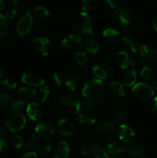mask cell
<instances>
[{"mask_svg":"<svg viewBox=\"0 0 157 158\" xmlns=\"http://www.w3.org/2000/svg\"><path fill=\"white\" fill-rule=\"evenodd\" d=\"M83 97L87 101L93 103L103 100L107 94V88L103 80L92 79L85 83L82 89Z\"/></svg>","mask_w":157,"mask_h":158,"instance_id":"1","label":"cell"},{"mask_svg":"<svg viewBox=\"0 0 157 158\" xmlns=\"http://www.w3.org/2000/svg\"><path fill=\"white\" fill-rule=\"evenodd\" d=\"M77 116L83 124L92 125L98 119L99 113L96 107L91 102L82 100L75 107Z\"/></svg>","mask_w":157,"mask_h":158,"instance_id":"2","label":"cell"},{"mask_svg":"<svg viewBox=\"0 0 157 158\" xmlns=\"http://www.w3.org/2000/svg\"><path fill=\"white\" fill-rule=\"evenodd\" d=\"M75 29L78 32L86 35H93V26L90 16L86 12L78 14L75 20Z\"/></svg>","mask_w":157,"mask_h":158,"instance_id":"3","label":"cell"},{"mask_svg":"<svg viewBox=\"0 0 157 158\" xmlns=\"http://www.w3.org/2000/svg\"><path fill=\"white\" fill-rule=\"evenodd\" d=\"M26 117L21 113H10L6 118V127L12 133L22 131L26 126Z\"/></svg>","mask_w":157,"mask_h":158,"instance_id":"4","label":"cell"},{"mask_svg":"<svg viewBox=\"0 0 157 158\" xmlns=\"http://www.w3.org/2000/svg\"><path fill=\"white\" fill-rule=\"evenodd\" d=\"M114 17L122 26H130L133 21L135 13L131 8L128 6H121L115 9L113 12Z\"/></svg>","mask_w":157,"mask_h":158,"instance_id":"5","label":"cell"},{"mask_svg":"<svg viewBox=\"0 0 157 158\" xmlns=\"http://www.w3.org/2000/svg\"><path fill=\"white\" fill-rule=\"evenodd\" d=\"M33 26V15L32 11L28 10L27 12L19 19L16 24L17 32L20 36H26L30 33Z\"/></svg>","mask_w":157,"mask_h":158,"instance_id":"6","label":"cell"},{"mask_svg":"<svg viewBox=\"0 0 157 158\" xmlns=\"http://www.w3.org/2000/svg\"><path fill=\"white\" fill-rule=\"evenodd\" d=\"M35 132L37 137L46 140L51 137L54 134L55 125L52 120H47V119L43 120L35 126Z\"/></svg>","mask_w":157,"mask_h":158,"instance_id":"7","label":"cell"},{"mask_svg":"<svg viewBox=\"0 0 157 158\" xmlns=\"http://www.w3.org/2000/svg\"><path fill=\"white\" fill-rule=\"evenodd\" d=\"M115 62L122 69H128L129 67H136L139 65V60L135 56H129L125 51L117 52L115 57Z\"/></svg>","mask_w":157,"mask_h":158,"instance_id":"8","label":"cell"},{"mask_svg":"<svg viewBox=\"0 0 157 158\" xmlns=\"http://www.w3.org/2000/svg\"><path fill=\"white\" fill-rule=\"evenodd\" d=\"M132 91L136 98L139 100H148L154 95L155 89L150 85L141 82V83H135L132 86Z\"/></svg>","mask_w":157,"mask_h":158,"instance_id":"9","label":"cell"},{"mask_svg":"<svg viewBox=\"0 0 157 158\" xmlns=\"http://www.w3.org/2000/svg\"><path fill=\"white\" fill-rule=\"evenodd\" d=\"M92 73L99 80H108L113 77L114 71L112 66L106 63H99L92 67Z\"/></svg>","mask_w":157,"mask_h":158,"instance_id":"10","label":"cell"},{"mask_svg":"<svg viewBox=\"0 0 157 158\" xmlns=\"http://www.w3.org/2000/svg\"><path fill=\"white\" fill-rule=\"evenodd\" d=\"M103 151L111 154L112 158H126V145L122 143H108L103 148Z\"/></svg>","mask_w":157,"mask_h":158,"instance_id":"11","label":"cell"},{"mask_svg":"<svg viewBox=\"0 0 157 158\" xmlns=\"http://www.w3.org/2000/svg\"><path fill=\"white\" fill-rule=\"evenodd\" d=\"M96 132L105 137H112L117 133L116 123L112 120L100 123L96 128Z\"/></svg>","mask_w":157,"mask_h":158,"instance_id":"12","label":"cell"},{"mask_svg":"<svg viewBox=\"0 0 157 158\" xmlns=\"http://www.w3.org/2000/svg\"><path fill=\"white\" fill-rule=\"evenodd\" d=\"M22 80L25 84L33 87H42L44 85V80L38 73L32 71L26 72L22 77Z\"/></svg>","mask_w":157,"mask_h":158,"instance_id":"13","label":"cell"},{"mask_svg":"<svg viewBox=\"0 0 157 158\" xmlns=\"http://www.w3.org/2000/svg\"><path fill=\"white\" fill-rule=\"evenodd\" d=\"M32 43L35 46L37 51L43 56H48L52 50L50 41L46 37H38L32 40Z\"/></svg>","mask_w":157,"mask_h":158,"instance_id":"14","label":"cell"},{"mask_svg":"<svg viewBox=\"0 0 157 158\" xmlns=\"http://www.w3.org/2000/svg\"><path fill=\"white\" fill-rule=\"evenodd\" d=\"M83 38L78 34H69L62 41V46L67 49L78 47L83 45Z\"/></svg>","mask_w":157,"mask_h":158,"instance_id":"15","label":"cell"},{"mask_svg":"<svg viewBox=\"0 0 157 158\" xmlns=\"http://www.w3.org/2000/svg\"><path fill=\"white\" fill-rule=\"evenodd\" d=\"M117 134L121 141L123 143H129L134 137L133 130L126 124H122L117 129Z\"/></svg>","mask_w":157,"mask_h":158,"instance_id":"16","label":"cell"},{"mask_svg":"<svg viewBox=\"0 0 157 158\" xmlns=\"http://www.w3.org/2000/svg\"><path fill=\"white\" fill-rule=\"evenodd\" d=\"M57 130L60 135L67 137L72 135L74 127L72 123L67 119H62V120H58V123H57Z\"/></svg>","mask_w":157,"mask_h":158,"instance_id":"17","label":"cell"},{"mask_svg":"<svg viewBox=\"0 0 157 158\" xmlns=\"http://www.w3.org/2000/svg\"><path fill=\"white\" fill-rule=\"evenodd\" d=\"M102 151H103V148L98 143L94 142H89L82 148V154L86 157H95Z\"/></svg>","mask_w":157,"mask_h":158,"instance_id":"18","label":"cell"},{"mask_svg":"<svg viewBox=\"0 0 157 158\" xmlns=\"http://www.w3.org/2000/svg\"><path fill=\"white\" fill-rule=\"evenodd\" d=\"M126 153L132 157H142L144 154V146L140 142L132 141L126 145Z\"/></svg>","mask_w":157,"mask_h":158,"instance_id":"19","label":"cell"},{"mask_svg":"<svg viewBox=\"0 0 157 158\" xmlns=\"http://www.w3.org/2000/svg\"><path fill=\"white\" fill-rule=\"evenodd\" d=\"M26 113L31 120L35 121L41 118L42 116V107L37 103H30L26 107Z\"/></svg>","mask_w":157,"mask_h":158,"instance_id":"20","label":"cell"},{"mask_svg":"<svg viewBox=\"0 0 157 158\" xmlns=\"http://www.w3.org/2000/svg\"><path fill=\"white\" fill-rule=\"evenodd\" d=\"M123 47L131 52H137L139 49V43L136 38L129 35H126L122 40Z\"/></svg>","mask_w":157,"mask_h":158,"instance_id":"21","label":"cell"},{"mask_svg":"<svg viewBox=\"0 0 157 158\" xmlns=\"http://www.w3.org/2000/svg\"><path fill=\"white\" fill-rule=\"evenodd\" d=\"M142 56L148 60H155L157 57V47L151 43H145L139 48Z\"/></svg>","mask_w":157,"mask_h":158,"instance_id":"22","label":"cell"},{"mask_svg":"<svg viewBox=\"0 0 157 158\" xmlns=\"http://www.w3.org/2000/svg\"><path fill=\"white\" fill-rule=\"evenodd\" d=\"M62 103H64L66 106H71V107H76L77 105L82 101L81 98L77 94L72 92L66 93L63 94L60 98Z\"/></svg>","mask_w":157,"mask_h":158,"instance_id":"23","label":"cell"},{"mask_svg":"<svg viewBox=\"0 0 157 158\" xmlns=\"http://www.w3.org/2000/svg\"><path fill=\"white\" fill-rule=\"evenodd\" d=\"M69 154V144L66 141H61L55 145L53 150L54 158H68Z\"/></svg>","mask_w":157,"mask_h":158,"instance_id":"24","label":"cell"},{"mask_svg":"<svg viewBox=\"0 0 157 158\" xmlns=\"http://www.w3.org/2000/svg\"><path fill=\"white\" fill-rule=\"evenodd\" d=\"M83 77L82 75H75L69 77L65 81V86L71 92L75 91L83 82Z\"/></svg>","mask_w":157,"mask_h":158,"instance_id":"25","label":"cell"},{"mask_svg":"<svg viewBox=\"0 0 157 158\" xmlns=\"http://www.w3.org/2000/svg\"><path fill=\"white\" fill-rule=\"evenodd\" d=\"M82 46L85 48L86 51H88V52L92 54L96 53L99 51V46L97 40L94 37L91 36V35L83 39Z\"/></svg>","mask_w":157,"mask_h":158,"instance_id":"26","label":"cell"},{"mask_svg":"<svg viewBox=\"0 0 157 158\" xmlns=\"http://www.w3.org/2000/svg\"><path fill=\"white\" fill-rule=\"evenodd\" d=\"M137 80L136 73L134 69H129L123 74L122 76V80L125 86H133L135 84V81Z\"/></svg>","mask_w":157,"mask_h":158,"instance_id":"27","label":"cell"},{"mask_svg":"<svg viewBox=\"0 0 157 158\" xmlns=\"http://www.w3.org/2000/svg\"><path fill=\"white\" fill-rule=\"evenodd\" d=\"M103 35L105 39L109 42H116L121 37V32L113 28H107L103 32Z\"/></svg>","mask_w":157,"mask_h":158,"instance_id":"28","label":"cell"},{"mask_svg":"<svg viewBox=\"0 0 157 158\" xmlns=\"http://www.w3.org/2000/svg\"><path fill=\"white\" fill-rule=\"evenodd\" d=\"M18 95L22 99V100L24 101V100H32L36 95V93H35V89L29 87V86H24L18 89Z\"/></svg>","mask_w":157,"mask_h":158,"instance_id":"29","label":"cell"},{"mask_svg":"<svg viewBox=\"0 0 157 158\" xmlns=\"http://www.w3.org/2000/svg\"><path fill=\"white\" fill-rule=\"evenodd\" d=\"M32 14L33 16L38 19H46L49 18L51 15V12H49V9L42 6L34 8L33 10L32 11Z\"/></svg>","mask_w":157,"mask_h":158,"instance_id":"30","label":"cell"},{"mask_svg":"<svg viewBox=\"0 0 157 158\" xmlns=\"http://www.w3.org/2000/svg\"><path fill=\"white\" fill-rule=\"evenodd\" d=\"M110 89L112 94L117 97H123L126 95L124 86L119 81L112 82L110 84Z\"/></svg>","mask_w":157,"mask_h":158,"instance_id":"31","label":"cell"},{"mask_svg":"<svg viewBox=\"0 0 157 158\" xmlns=\"http://www.w3.org/2000/svg\"><path fill=\"white\" fill-rule=\"evenodd\" d=\"M140 76L146 81H151V80H153L155 78L156 73H155V70L153 68L150 67V66H144L141 69Z\"/></svg>","mask_w":157,"mask_h":158,"instance_id":"32","label":"cell"},{"mask_svg":"<svg viewBox=\"0 0 157 158\" xmlns=\"http://www.w3.org/2000/svg\"><path fill=\"white\" fill-rule=\"evenodd\" d=\"M9 143L14 149H20L23 145V140L18 134H12L9 137Z\"/></svg>","mask_w":157,"mask_h":158,"instance_id":"33","label":"cell"},{"mask_svg":"<svg viewBox=\"0 0 157 158\" xmlns=\"http://www.w3.org/2000/svg\"><path fill=\"white\" fill-rule=\"evenodd\" d=\"M13 99L10 95L6 94H0V109H10Z\"/></svg>","mask_w":157,"mask_h":158,"instance_id":"34","label":"cell"},{"mask_svg":"<svg viewBox=\"0 0 157 158\" xmlns=\"http://www.w3.org/2000/svg\"><path fill=\"white\" fill-rule=\"evenodd\" d=\"M52 81L55 87L58 89H62L65 86V80L64 76L58 72H55L52 74Z\"/></svg>","mask_w":157,"mask_h":158,"instance_id":"35","label":"cell"},{"mask_svg":"<svg viewBox=\"0 0 157 158\" xmlns=\"http://www.w3.org/2000/svg\"><path fill=\"white\" fill-rule=\"evenodd\" d=\"M74 59L77 65L78 66H83L86 64L87 62V55L84 51H78V52L74 53Z\"/></svg>","mask_w":157,"mask_h":158,"instance_id":"36","label":"cell"},{"mask_svg":"<svg viewBox=\"0 0 157 158\" xmlns=\"http://www.w3.org/2000/svg\"><path fill=\"white\" fill-rule=\"evenodd\" d=\"M50 97V90L46 86H42L40 89L39 95H38V101L40 103H45L49 101Z\"/></svg>","mask_w":157,"mask_h":158,"instance_id":"37","label":"cell"},{"mask_svg":"<svg viewBox=\"0 0 157 158\" xmlns=\"http://www.w3.org/2000/svg\"><path fill=\"white\" fill-rule=\"evenodd\" d=\"M98 3V0H82L81 7L85 12L95 9Z\"/></svg>","mask_w":157,"mask_h":158,"instance_id":"38","label":"cell"},{"mask_svg":"<svg viewBox=\"0 0 157 158\" xmlns=\"http://www.w3.org/2000/svg\"><path fill=\"white\" fill-rule=\"evenodd\" d=\"M15 38V33L12 30H6L0 32V44L9 43Z\"/></svg>","mask_w":157,"mask_h":158,"instance_id":"39","label":"cell"},{"mask_svg":"<svg viewBox=\"0 0 157 158\" xmlns=\"http://www.w3.org/2000/svg\"><path fill=\"white\" fill-rule=\"evenodd\" d=\"M26 106V103L25 101L22 100H13L12 105H11L10 109L13 110V112H18L20 113Z\"/></svg>","mask_w":157,"mask_h":158,"instance_id":"40","label":"cell"},{"mask_svg":"<svg viewBox=\"0 0 157 158\" xmlns=\"http://www.w3.org/2000/svg\"><path fill=\"white\" fill-rule=\"evenodd\" d=\"M37 136L35 134H31L29 137H27V140L26 141V148L28 150H31L34 148L35 143H36Z\"/></svg>","mask_w":157,"mask_h":158,"instance_id":"41","label":"cell"},{"mask_svg":"<svg viewBox=\"0 0 157 158\" xmlns=\"http://www.w3.org/2000/svg\"><path fill=\"white\" fill-rule=\"evenodd\" d=\"M52 145L51 142H44L38 145V150L42 154H47L51 151Z\"/></svg>","mask_w":157,"mask_h":158,"instance_id":"42","label":"cell"},{"mask_svg":"<svg viewBox=\"0 0 157 158\" xmlns=\"http://www.w3.org/2000/svg\"><path fill=\"white\" fill-rule=\"evenodd\" d=\"M126 117H127V112L126 110H119L115 112L112 120L115 121V123L122 122L126 118Z\"/></svg>","mask_w":157,"mask_h":158,"instance_id":"43","label":"cell"},{"mask_svg":"<svg viewBox=\"0 0 157 158\" xmlns=\"http://www.w3.org/2000/svg\"><path fill=\"white\" fill-rule=\"evenodd\" d=\"M8 143L3 137H0V158H3L8 154Z\"/></svg>","mask_w":157,"mask_h":158,"instance_id":"44","label":"cell"},{"mask_svg":"<svg viewBox=\"0 0 157 158\" xmlns=\"http://www.w3.org/2000/svg\"><path fill=\"white\" fill-rule=\"evenodd\" d=\"M0 84L2 87L8 89H14L17 86L16 83L12 80H10V79H4V80H2Z\"/></svg>","mask_w":157,"mask_h":158,"instance_id":"45","label":"cell"},{"mask_svg":"<svg viewBox=\"0 0 157 158\" xmlns=\"http://www.w3.org/2000/svg\"><path fill=\"white\" fill-rule=\"evenodd\" d=\"M8 23H9V19L6 16V15L0 13V32L5 31V29L8 26Z\"/></svg>","mask_w":157,"mask_h":158,"instance_id":"46","label":"cell"},{"mask_svg":"<svg viewBox=\"0 0 157 158\" xmlns=\"http://www.w3.org/2000/svg\"><path fill=\"white\" fill-rule=\"evenodd\" d=\"M17 13H18L17 9H15V8H12V9H10L9 10H8L5 15H6V16L7 17V19L9 21V20L13 19L16 16Z\"/></svg>","mask_w":157,"mask_h":158,"instance_id":"47","label":"cell"},{"mask_svg":"<svg viewBox=\"0 0 157 158\" xmlns=\"http://www.w3.org/2000/svg\"><path fill=\"white\" fill-rule=\"evenodd\" d=\"M106 2L109 8L114 9V10L117 9L119 6V0H106Z\"/></svg>","mask_w":157,"mask_h":158,"instance_id":"48","label":"cell"},{"mask_svg":"<svg viewBox=\"0 0 157 158\" xmlns=\"http://www.w3.org/2000/svg\"><path fill=\"white\" fill-rule=\"evenodd\" d=\"M151 109L153 112L157 113V96L154 97L151 101Z\"/></svg>","mask_w":157,"mask_h":158,"instance_id":"49","label":"cell"},{"mask_svg":"<svg viewBox=\"0 0 157 158\" xmlns=\"http://www.w3.org/2000/svg\"><path fill=\"white\" fill-rule=\"evenodd\" d=\"M22 158H38V156L35 152L31 151V152H28L26 153V154H25L22 157Z\"/></svg>","mask_w":157,"mask_h":158,"instance_id":"50","label":"cell"},{"mask_svg":"<svg viewBox=\"0 0 157 158\" xmlns=\"http://www.w3.org/2000/svg\"><path fill=\"white\" fill-rule=\"evenodd\" d=\"M95 158H111V157H109L108 153L105 152V151H102V152L99 153L98 155L95 156Z\"/></svg>","mask_w":157,"mask_h":158,"instance_id":"51","label":"cell"},{"mask_svg":"<svg viewBox=\"0 0 157 158\" xmlns=\"http://www.w3.org/2000/svg\"><path fill=\"white\" fill-rule=\"evenodd\" d=\"M5 8H6V3L3 0H0V12L4 10Z\"/></svg>","mask_w":157,"mask_h":158,"instance_id":"52","label":"cell"},{"mask_svg":"<svg viewBox=\"0 0 157 158\" xmlns=\"http://www.w3.org/2000/svg\"><path fill=\"white\" fill-rule=\"evenodd\" d=\"M152 27L157 32V18H155L152 21Z\"/></svg>","mask_w":157,"mask_h":158,"instance_id":"53","label":"cell"},{"mask_svg":"<svg viewBox=\"0 0 157 158\" xmlns=\"http://www.w3.org/2000/svg\"><path fill=\"white\" fill-rule=\"evenodd\" d=\"M6 131L3 129L2 127L1 124H0V136H4L6 135Z\"/></svg>","mask_w":157,"mask_h":158,"instance_id":"54","label":"cell"},{"mask_svg":"<svg viewBox=\"0 0 157 158\" xmlns=\"http://www.w3.org/2000/svg\"><path fill=\"white\" fill-rule=\"evenodd\" d=\"M20 1H21V0H12V3H13L14 6H18V5L19 4Z\"/></svg>","mask_w":157,"mask_h":158,"instance_id":"55","label":"cell"},{"mask_svg":"<svg viewBox=\"0 0 157 158\" xmlns=\"http://www.w3.org/2000/svg\"><path fill=\"white\" fill-rule=\"evenodd\" d=\"M4 75H5L4 70H3V69L0 67V78H2V77H4Z\"/></svg>","mask_w":157,"mask_h":158,"instance_id":"56","label":"cell"},{"mask_svg":"<svg viewBox=\"0 0 157 158\" xmlns=\"http://www.w3.org/2000/svg\"><path fill=\"white\" fill-rule=\"evenodd\" d=\"M142 157L143 158H153L152 157V156H150V155H148V154H143V156H142Z\"/></svg>","mask_w":157,"mask_h":158,"instance_id":"57","label":"cell"},{"mask_svg":"<svg viewBox=\"0 0 157 158\" xmlns=\"http://www.w3.org/2000/svg\"><path fill=\"white\" fill-rule=\"evenodd\" d=\"M152 87H153L154 89H157V80H155V82H154L153 86H152Z\"/></svg>","mask_w":157,"mask_h":158,"instance_id":"58","label":"cell"}]
</instances>
